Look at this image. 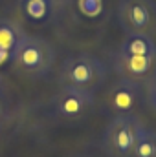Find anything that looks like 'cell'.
<instances>
[{
	"mask_svg": "<svg viewBox=\"0 0 156 157\" xmlns=\"http://www.w3.org/2000/svg\"><path fill=\"white\" fill-rule=\"evenodd\" d=\"M117 20L125 33H153L156 28L154 0H121L117 4Z\"/></svg>",
	"mask_w": 156,
	"mask_h": 157,
	"instance_id": "cell-4",
	"label": "cell"
},
{
	"mask_svg": "<svg viewBox=\"0 0 156 157\" xmlns=\"http://www.w3.org/2000/svg\"><path fill=\"white\" fill-rule=\"evenodd\" d=\"M77 9L88 18H97L103 13L105 4L103 0H77Z\"/></svg>",
	"mask_w": 156,
	"mask_h": 157,
	"instance_id": "cell-12",
	"label": "cell"
},
{
	"mask_svg": "<svg viewBox=\"0 0 156 157\" xmlns=\"http://www.w3.org/2000/svg\"><path fill=\"white\" fill-rule=\"evenodd\" d=\"M138 93H140V84H134V82H130L127 78H117L109 88V91L105 95L107 110L114 117L132 113L134 108H136Z\"/></svg>",
	"mask_w": 156,
	"mask_h": 157,
	"instance_id": "cell-7",
	"label": "cell"
},
{
	"mask_svg": "<svg viewBox=\"0 0 156 157\" xmlns=\"http://www.w3.org/2000/svg\"><path fill=\"white\" fill-rule=\"evenodd\" d=\"M96 104L94 91L79 90V88H68L61 86V90L53 97V112L55 115L66 121L81 119L84 113H88Z\"/></svg>",
	"mask_w": 156,
	"mask_h": 157,
	"instance_id": "cell-5",
	"label": "cell"
},
{
	"mask_svg": "<svg viewBox=\"0 0 156 157\" xmlns=\"http://www.w3.org/2000/svg\"><path fill=\"white\" fill-rule=\"evenodd\" d=\"M117 53L123 55H154L156 42L149 33H129L121 42Z\"/></svg>",
	"mask_w": 156,
	"mask_h": 157,
	"instance_id": "cell-10",
	"label": "cell"
},
{
	"mask_svg": "<svg viewBox=\"0 0 156 157\" xmlns=\"http://www.w3.org/2000/svg\"><path fill=\"white\" fill-rule=\"evenodd\" d=\"M107 78V66L96 55L77 53L63 60L59 68V86L96 91Z\"/></svg>",
	"mask_w": 156,
	"mask_h": 157,
	"instance_id": "cell-2",
	"label": "cell"
},
{
	"mask_svg": "<svg viewBox=\"0 0 156 157\" xmlns=\"http://www.w3.org/2000/svg\"><path fill=\"white\" fill-rule=\"evenodd\" d=\"M18 6H20L22 17L33 24L48 22L53 11L57 9L51 0H18Z\"/></svg>",
	"mask_w": 156,
	"mask_h": 157,
	"instance_id": "cell-9",
	"label": "cell"
},
{
	"mask_svg": "<svg viewBox=\"0 0 156 157\" xmlns=\"http://www.w3.org/2000/svg\"><path fill=\"white\" fill-rule=\"evenodd\" d=\"M132 157H156V132L149 128H142Z\"/></svg>",
	"mask_w": 156,
	"mask_h": 157,
	"instance_id": "cell-11",
	"label": "cell"
},
{
	"mask_svg": "<svg viewBox=\"0 0 156 157\" xmlns=\"http://www.w3.org/2000/svg\"><path fill=\"white\" fill-rule=\"evenodd\" d=\"M9 62L18 73L39 78L51 71L55 62V49L46 39L24 33V37L17 42Z\"/></svg>",
	"mask_w": 156,
	"mask_h": 157,
	"instance_id": "cell-1",
	"label": "cell"
},
{
	"mask_svg": "<svg viewBox=\"0 0 156 157\" xmlns=\"http://www.w3.org/2000/svg\"><path fill=\"white\" fill-rule=\"evenodd\" d=\"M24 37V29L13 20H0V66L9 62L17 42Z\"/></svg>",
	"mask_w": 156,
	"mask_h": 157,
	"instance_id": "cell-8",
	"label": "cell"
},
{
	"mask_svg": "<svg viewBox=\"0 0 156 157\" xmlns=\"http://www.w3.org/2000/svg\"><path fill=\"white\" fill-rule=\"evenodd\" d=\"M53 4H55V7H63V6H66V4H70L72 0H51Z\"/></svg>",
	"mask_w": 156,
	"mask_h": 157,
	"instance_id": "cell-14",
	"label": "cell"
},
{
	"mask_svg": "<svg viewBox=\"0 0 156 157\" xmlns=\"http://www.w3.org/2000/svg\"><path fill=\"white\" fill-rule=\"evenodd\" d=\"M147 91H149V102H151L153 110L156 112V73L147 82Z\"/></svg>",
	"mask_w": 156,
	"mask_h": 157,
	"instance_id": "cell-13",
	"label": "cell"
},
{
	"mask_svg": "<svg viewBox=\"0 0 156 157\" xmlns=\"http://www.w3.org/2000/svg\"><path fill=\"white\" fill-rule=\"evenodd\" d=\"M143 128V122L134 113L117 115L110 121L105 130L103 144L112 157H132L138 135Z\"/></svg>",
	"mask_w": 156,
	"mask_h": 157,
	"instance_id": "cell-3",
	"label": "cell"
},
{
	"mask_svg": "<svg viewBox=\"0 0 156 157\" xmlns=\"http://www.w3.org/2000/svg\"><path fill=\"white\" fill-rule=\"evenodd\" d=\"M114 70L119 78H127L134 84L149 82L156 73V53L154 55H123L116 53Z\"/></svg>",
	"mask_w": 156,
	"mask_h": 157,
	"instance_id": "cell-6",
	"label": "cell"
}]
</instances>
